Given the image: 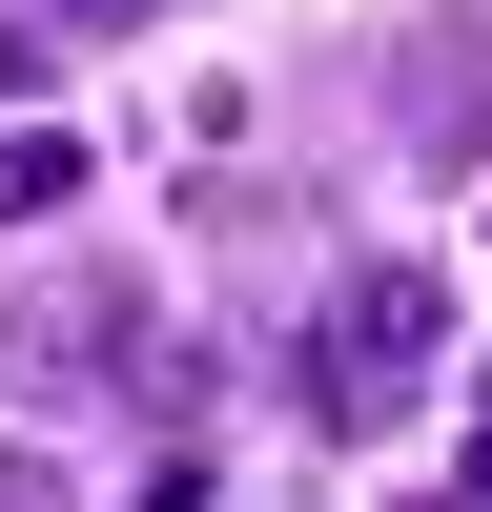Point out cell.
<instances>
[{
  "instance_id": "cell-1",
  "label": "cell",
  "mask_w": 492,
  "mask_h": 512,
  "mask_svg": "<svg viewBox=\"0 0 492 512\" xmlns=\"http://www.w3.org/2000/svg\"><path fill=\"white\" fill-rule=\"evenodd\" d=\"M431 349H451V287L431 267H349L308 308V410H328V431H390V410L431 390Z\"/></svg>"
},
{
  "instance_id": "cell-2",
  "label": "cell",
  "mask_w": 492,
  "mask_h": 512,
  "mask_svg": "<svg viewBox=\"0 0 492 512\" xmlns=\"http://www.w3.org/2000/svg\"><path fill=\"white\" fill-rule=\"evenodd\" d=\"M82 205V123H0V226H62Z\"/></svg>"
},
{
  "instance_id": "cell-3",
  "label": "cell",
  "mask_w": 492,
  "mask_h": 512,
  "mask_svg": "<svg viewBox=\"0 0 492 512\" xmlns=\"http://www.w3.org/2000/svg\"><path fill=\"white\" fill-rule=\"evenodd\" d=\"M123 512H226V472H205V451H144V492Z\"/></svg>"
},
{
  "instance_id": "cell-4",
  "label": "cell",
  "mask_w": 492,
  "mask_h": 512,
  "mask_svg": "<svg viewBox=\"0 0 492 512\" xmlns=\"http://www.w3.org/2000/svg\"><path fill=\"white\" fill-rule=\"evenodd\" d=\"M0 512H82V492H62V472H41V451H0Z\"/></svg>"
},
{
  "instance_id": "cell-5",
  "label": "cell",
  "mask_w": 492,
  "mask_h": 512,
  "mask_svg": "<svg viewBox=\"0 0 492 512\" xmlns=\"http://www.w3.org/2000/svg\"><path fill=\"white\" fill-rule=\"evenodd\" d=\"M62 21H103V41H123V21H164V0H62Z\"/></svg>"
},
{
  "instance_id": "cell-6",
  "label": "cell",
  "mask_w": 492,
  "mask_h": 512,
  "mask_svg": "<svg viewBox=\"0 0 492 512\" xmlns=\"http://www.w3.org/2000/svg\"><path fill=\"white\" fill-rule=\"evenodd\" d=\"M451 492H472V512H492V431H472V472H451Z\"/></svg>"
},
{
  "instance_id": "cell-7",
  "label": "cell",
  "mask_w": 492,
  "mask_h": 512,
  "mask_svg": "<svg viewBox=\"0 0 492 512\" xmlns=\"http://www.w3.org/2000/svg\"><path fill=\"white\" fill-rule=\"evenodd\" d=\"M0 103H21V21H0Z\"/></svg>"
},
{
  "instance_id": "cell-8",
  "label": "cell",
  "mask_w": 492,
  "mask_h": 512,
  "mask_svg": "<svg viewBox=\"0 0 492 512\" xmlns=\"http://www.w3.org/2000/svg\"><path fill=\"white\" fill-rule=\"evenodd\" d=\"M410 512H472V492H410Z\"/></svg>"
}]
</instances>
